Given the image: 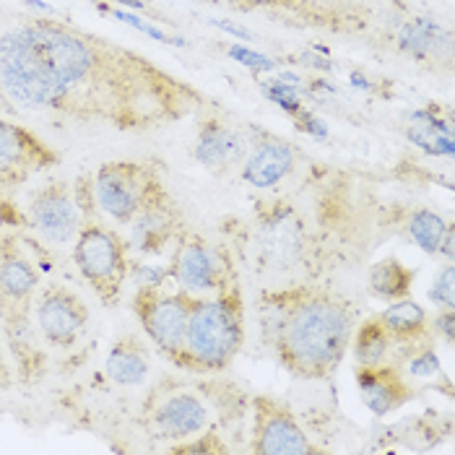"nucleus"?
Wrapping results in <instances>:
<instances>
[{"mask_svg":"<svg viewBox=\"0 0 455 455\" xmlns=\"http://www.w3.org/2000/svg\"><path fill=\"white\" fill-rule=\"evenodd\" d=\"M201 3H221V0H201Z\"/></svg>","mask_w":455,"mask_h":455,"instance_id":"nucleus-34","label":"nucleus"},{"mask_svg":"<svg viewBox=\"0 0 455 455\" xmlns=\"http://www.w3.org/2000/svg\"><path fill=\"white\" fill-rule=\"evenodd\" d=\"M109 11L115 19H120V21H125L128 27H133V29H139L143 35L154 36V39H159V42H164V44H185L182 39H175V36H170L167 32H162L159 27H154V24H148V21H143L139 16H133V13H128V11H123V8H105Z\"/></svg>","mask_w":455,"mask_h":455,"instance_id":"nucleus-28","label":"nucleus"},{"mask_svg":"<svg viewBox=\"0 0 455 455\" xmlns=\"http://www.w3.org/2000/svg\"><path fill=\"white\" fill-rule=\"evenodd\" d=\"M260 89H263V94L274 102V105H279L286 115H291V117H297L305 105H302V100H299V89H297V84H286L283 78H271V81H260Z\"/></svg>","mask_w":455,"mask_h":455,"instance_id":"nucleus-26","label":"nucleus"},{"mask_svg":"<svg viewBox=\"0 0 455 455\" xmlns=\"http://www.w3.org/2000/svg\"><path fill=\"white\" fill-rule=\"evenodd\" d=\"M232 271H235L232 258L219 255L204 235H198L190 227L180 232L167 263V274L180 289L198 297H209L221 289V283Z\"/></svg>","mask_w":455,"mask_h":455,"instance_id":"nucleus-12","label":"nucleus"},{"mask_svg":"<svg viewBox=\"0 0 455 455\" xmlns=\"http://www.w3.org/2000/svg\"><path fill=\"white\" fill-rule=\"evenodd\" d=\"M297 148L286 140L266 136L258 140L243 159V180L255 190H276L297 170Z\"/></svg>","mask_w":455,"mask_h":455,"instance_id":"nucleus-18","label":"nucleus"},{"mask_svg":"<svg viewBox=\"0 0 455 455\" xmlns=\"http://www.w3.org/2000/svg\"><path fill=\"white\" fill-rule=\"evenodd\" d=\"M429 299L440 307V310H455V268L453 263H448L445 268H440V274L435 276L429 286Z\"/></svg>","mask_w":455,"mask_h":455,"instance_id":"nucleus-27","label":"nucleus"},{"mask_svg":"<svg viewBox=\"0 0 455 455\" xmlns=\"http://www.w3.org/2000/svg\"><path fill=\"white\" fill-rule=\"evenodd\" d=\"M94 193L102 213L128 227L140 211L170 193L164 164L156 159H112L94 175Z\"/></svg>","mask_w":455,"mask_h":455,"instance_id":"nucleus-7","label":"nucleus"},{"mask_svg":"<svg viewBox=\"0 0 455 455\" xmlns=\"http://www.w3.org/2000/svg\"><path fill=\"white\" fill-rule=\"evenodd\" d=\"M245 294L237 271H232L219 291L201 297L193 307L185 341V372L213 375L229 370L245 344Z\"/></svg>","mask_w":455,"mask_h":455,"instance_id":"nucleus-4","label":"nucleus"},{"mask_svg":"<svg viewBox=\"0 0 455 455\" xmlns=\"http://www.w3.org/2000/svg\"><path fill=\"white\" fill-rule=\"evenodd\" d=\"M255 313L266 347L299 380H331L349 354L356 305L317 281L263 289Z\"/></svg>","mask_w":455,"mask_h":455,"instance_id":"nucleus-2","label":"nucleus"},{"mask_svg":"<svg viewBox=\"0 0 455 455\" xmlns=\"http://www.w3.org/2000/svg\"><path fill=\"white\" fill-rule=\"evenodd\" d=\"M188 227V219L180 209L172 193L154 201L151 206L140 211L139 216L128 224L131 237L128 243L140 255H162L167 247H172L180 237V232Z\"/></svg>","mask_w":455,"mask_h":455,"instance_id":"nucleus-17","label":"nucleus"},{"mask_svg":"<svg viewBox=\"0 0 455 455\" xmlns=\"http://www.w3.org/2000/svg\"><path fill=\"white\" fill-rule=\"evenodd\" d=\"M395 50L414 63H445L453 60V35L435 19L414 16L395 32Z\"/></svg>","mask_w":455,"mask_h":455,"instance_id":"nucleus-19","label":"nucleus"},{"mask_svg":"<svg viewBox=\"0 0 455 455\" xmlns=\"http://www.w3.org/2000/svg\"><path fill=\"white\" fill-rule=\"evenodd\" d=\"M89 305L78 291L60 281L42 283L35 299V320L39 336L58 351L73 349L89 328Z\"/></svg>","mask_w":455,"mask_h":455,"instance_id":"nucleus-13","label":"nucleus"},{"mask_svg":"<svg viewBox=\"0 0 455 455\" xmlns=\"http://www.w3.org/2000/svg\"><path fill=\"white\" fill-rule=\"evenodd\" d=\"M227 55L229 58H235L240 66H245L252 73H268V70H274V60L271 58H266V55H260V52H255V50H247L243 44H232L229 50H227Z\"/></svg>","mask_w":455,"mask_h":455,"instance_id":"nucleus-29","label":"nucleus"},{"mask_svg":"<svg viewBox=\"0 0 455 455\" xmlns=\"http://www.w3.org/2000/svg\"><path fill=\"white\" fill-rule=\"evenodd\" d=\"M206 107L198 133H196V146H193V156L201 167H206L209 172H227L235 164H240L247 156V139L243 136L240 128H235L229 120H224L221 115L209 112Z\"/></svg>","mask_w":455,"mask_h":455,"instance_id":"nucleus-16","label":"nucleus"},{"mask_svg":"<svg viewBox=\"0 0 455 455\" xmlns=\"http://www.w3.org/2000/svg\"><path fill=\"white\" fill-rule=\"evenodd\" d=\"M378 317L386 328L390 344L398 349H409V347H417L424 341H435L432 331H429V313L424 310V305L409 299V297L390 302Z\"/></svg>","mask_w":455,"mask_h":455,"instance_id":"nucleus-21","label":"nucleus"},{"mask_svg":"<svg viewBox=\"0 0 455 455\" xmlns=\"http://www.w3.org/2000/svg\"><path fill=\"white\" fill-rule=\"evenodd\" d=\"M27 227L52 245H68L81 229V211L66 180H47L27 204Z\"/></svg>","mask_w":455,"mask_h":455,"instance_id":"nucleus-14","label":"nucleus"},{"mask_svg":"<svg viewBox=\"0 0 455 455\" xmlns=\"http://www.w3.org/2000/svg\"><path fill=\"white\" fill-rule=\"evenodd\" d=\"M429 331H432V339H443L448 347H453L455 339V310H440L437 315L429 320Z\"/></svg>","mask_w":455,"mask_h":455,"instance_id":"nucleus-30","label":"nucleus"},{"mask_svg":"<svg viewBox=\"0 0 455 455\" xmlns=\"http://www.w3.org/2000/svg\"><path fill=\"white\" fill-rule=\"evenodd\" d=\"M107 378L117 386L136 387L151 372V351L140 333H123L115 339L105 359Z\"/></svg>","mask_w":455,"mask_h":455,"instance_id":"nucleus-20","label":"nucleus"},{"mask_svg":"<svg viewBox=\"0 0 455 455\" xmlns=\"http://www.w3.org/2000/svg\"><path fill=\"white\" fill-rule=\"evenodd\" d=\"M140 421L154 440H164L172 445L209 429L211 409L193 387L159 383L140 406Z\"/></svg>","mask_w":455,"mask_h":455,"instance_id":"nucleus-9","label":"nucleus"},{"mask_svg":"<svg viewBox=\"0 0 455 455\" xmlns=\"http://www.w3.org/2000/svg\"><path fill=\"white\" fill-rule=\"evenodd\" d=\"M453 229V221L443 219L440 213H435L432 209H414V213L409 216L406 232L411 237V243L424 250L427 255H437L440 245L445 240V235Z\"/></svg>","mask_w":455,"mask_h":455,"instance_id":"nucleus-24","label":"nucleus"},{"mask_svg":"<svg viewBox=\"0 0 455 455\" xmlns=\"http://www.w3.org/2000/svg\"><path fill=\"white\" fill-rule=\"evenodd\" d=\"M167 453L172 455H227L232 453V448L224 443V437L209 427L204 432H198L196 437H188V440H180L167 445Z\"/></svg>","mask_w":455,"mask_h":455,"instance_id":"nucleus-25","label":"nucleus"},{"mask_svg":"<svg viewBox=\"0 0 455 455\" xmlns=\"http://www.w3.org/2000/svg\"><path fill=\"white\" fill-rule=\"evenodd\" d=\"M19 109L11 105V100L5 97V92H3V86H0V115H16Z\"/></svg>","mask_w":455,"mask_h":455,"instance_id":"nucleus-32","label":"nucleus"},{"mask_svg":"<svg viewBox=\"0 0 455 455\" xmlns=\"http://www.w3.org/2000/svg\"><path fill=\"white\" fill-rule=\"evenodd\" d=\"M42 274L13 232H0V336L16 367L19 386L32 387L47 375V354L35 320Z\"/></svg>","mask_w":455,"mask_h":455,"instance_id":"nucleus-3","label":"nucleus"},{"mask_svg":"<svg viewBox=\"0 0 455 455\" xmlns=\"http://www.w3.org/2000/svg\"><path fill=\"white\" fill-rule=\"evenodd\" d=\"M131 243L125 235L105 224L102 216L81 219V229L73 240V266L94 291L105 307H117L123 302L125 283L131 279Z\"/></svg>","mask_w":455,"mask_h":455,"instance_id":"nucleus-5","label":"nucleus"},{"mask_svg":"<svg viewBox=\"0 0 455 455\" xmlns=\"http://www.w3.org/2000/svg\"><path fill=\"white\" fill-rule=\"evenodd\" d=\"M120 5H128V8H136V11H146L148 13V3L146 0H115Z\"/></svg>","mask_w":455,"mask_h":455,"instance_id":"nucleus-33","label":"nucleus"},{"mask_svg":"<svg viewBox=\"0 0 455 455\" xmlns=\"http://www.w3.org/2000/svg\"><path fill=\"white\" fill-rule=\"evenodd\" d=\"M351 351H354V362L356 367H372L387 359V351L393 349L390 339H387L386 328L380 323V317H364L351 336Z\"/></svg>","mask_w":455,"mask_h":455,"instance_id":"nucleus-23","label":"nucleus"},{"mask_svg":"<svg viewBox=\"0 0 455 455\" xmlns=\"http://www.w3.org/2000/svg\"><path fill=\"white\" fill-rule=\"evenodd\" d=\"M0 86L19 112L117 133H154L216 105L139 50L52 16L0 32Z\"/></svg>","mask_w":455,"mask_h":455,"instance_id":"nucleus-1","label":"nucleus"},{"mask_svg":"<svg viewBox=\"0 0 455 455\" xmlns=\"http://www.w3.org/2000/svg\"><path fill=\"white\" fill-rule=\"evenodd\" d=\"M227 3L240 13H266L271 21L283 27L339 36L364 35L375 21V11L364 0H227Z\"/></svg>","mask_w":455,"mask_h":455,"instance_id":"nucleus-6","label":"nucleus"},{"mask_svg":"<svg viewBox=\"0 0 455 455\" xmlns=\"http://www.w3.org/2000/svg\"><path fill=\"white\" fill-rule=\"evenodd\" d=\"M250 445L252 455H320L325 453L307 437L291 406L283 401L258 393L250 401Z\"/></svg>","mask_w":455,"mask_h":455,"instance_id":"nucleus-10","label":"nucleus"},{"mask_svg":"<svg viewBox=\"0 0 455 455\" xmlns=\"http://www.w3.org/2000/svg\"><path fill=\"white\" fill-rule=\"evenodd\" d=\"M63 154L32 128L0 117V196L13 193L32 177L60 167Z\"/></svg>","mask_w":455,"mask_h":455,"instance_id":"nucleus-11","label":"nucleus"},{"mask_svg":"<svg viewBox=\"0 0 455 455\" xmlns=\"http://www.w3.org/2000/svg\"><path fill=\"white\" fill-rule=\"evenodd\" d=\"M13 386H16V378H13V367H11L8 351H5L3 336H0V393L11 390Z\"/></svg>","mask_w":455,"mask_h":455,"instance_id":"nucleus-31","label":"nucleus"},{"mask_svg":"<svg viewBox=\"0 0 455 455\" xmlns=\"http://www.w3.org/2000/svg\"><path fill=\"white\" fill-rule=\"evenodd\" d=\"M354 380H356L362 403L370 409V414H375L380 419L401 411L406 403H411L419 395L401 362L386 359L372 367H356Z\"/></svg>","mask_w":455,"mask_h":455,"instance_id":"nucleus-15","label":"nucleus"},{"mask_svg":"<svg viewBox=\"0 0 455 455\" xmlns=\"http://www.w3.org/2000/svg\"><path fill=\"white\" fill-rule=\"evenodd\" d=\"M198 299V294H190L180 286L175 291H167L164 286H139L131 297V310L139 320L140 331L177 370L185 367L188 323Z\"/></svg>","mask_w":455,"mask_h":455,"instance_id":"nucleus-8","label":"nucleus"},{"mask_svg":"<svg viewBox=\"0 0 455 455\" xmlns=\"http://www.w3.org/2000/svg\"><path fill=\"white\" fill-rule=\"evenodd\" d=\"M414 281H417V268L406 266L395 255L375 260L370 266V271H367L370 294L378 297V299H386V302H395V299L409 297L411 289H414Z\"/></svg>","mask_w":455,"mask_h":455,"instance_id":"nucleus-22","label":"nucleus"}]
</instances>
